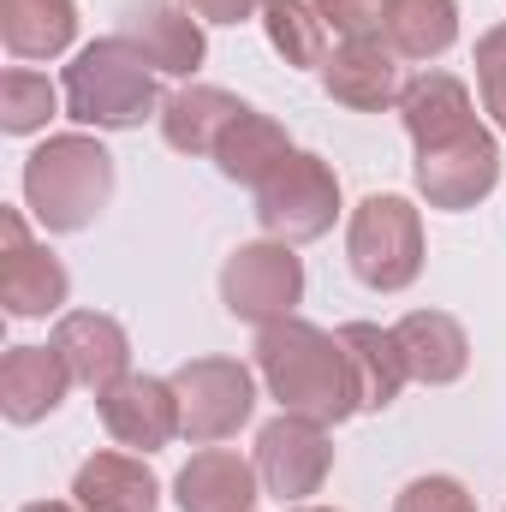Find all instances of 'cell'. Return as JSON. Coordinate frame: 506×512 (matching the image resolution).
Masks as SVG:
<instances>
[{
	"instance_id": "1",
	"label": "cell",
	"mask_w": 506,
	"mask_h": 512,
	"mask_svg": "<svg viewBox=\"0 0 506 512\" xmlns=\"http://www.w3.org/2000/svg\"><path fill=\"white\" fill-rule=\"evenodd\" d=\"M256 370H262L268 393L280 399V411H292V417L346 423L358 411V382H352V358H346L340 334H328L304 316H280L256 334Z\"/></svg>"
},
{
	"instance_id": "2",
	"label": "cell",
	"mask_w": 506,
	"mask_h": 512,
	"mask_svg": "<svg viewBox=\"0 0 506 512\" xmlns=\"http://www.w3.org/2000/svg\"><path fill=\"white\" fill-rule=\"evenodd\" d=\"M114 197V155L84 137H48L30 161H24V203L48 233H84Z\"/></svg>"
},
{
	"instance_id": "3",
	"label": "cell",
	"mask_w": 506,
	"mask_h": 512,
	"mask_svg": "<svg viewBox=\"0 0 506 512\" xmlns=\"http://www.w3.org/2000/svg\"><path fill=\"white\" fill-rule=\"evenodd\" d=\"M60 96H66V114L78 126L96 131H131L161 108L155 72L126 36H102V42L78 48V60L60 78Z\"/></svg>"
},
{
	"instance_id": "4",
	"label": "cell",
	"mask_w": 506,
	"mask_h": 512,
	"mask_svg": "<svg viewBox=\"0 0 506 512\" xmlns=\"http://www.w3.org/2000/svg\"><path fill=\"white\" fill-rule=\"evenodd\" d=\"M340 215V179L322 155L310 149H292L262 185H256V221L268 239L280 245H310L334 227Z\"/></svg>"
},
{
	"instance_id": "5",
	"label": "cell",
	"mask_w": 506,
	"mask_h": 512,
	"mask_svg": "<svg viewBox=\"0 0 506 512\" xmlns=\"http://www.w3.org/2000/svg\"><path fill=\"white\" fill-rule=\"evenodd\" d=\"M352 274L370 292H405L423 274V221L405 197H364L346 227Z\"/></svg>"
},
{
	"instance_id": "6",
	"label": "cell",
	"mask_w": 506,
	"mask_h": 512,
	"mask_svg": "<svg viewBox=\"0 0 506 512\" xmlns=\"http://www.w3.org/2000/svg\"><path fill=\"white\" fill-rule=\"evenodd\" d=\"M173 393H179V429L191 441H227L251 423L256 411V382L245 364L233 358H191L173 370Z\"/></svg>"
},
{
	"instance_id": "7",
	"label": "cell",
	"mask_w": 506,
	"mask_h": 512,
	"mask_svg": "<svg viewBox=\"0 0 506 512\" xmlns=\"http://www.w3.org/2000/svg\"><path fill=\"white\" fill-rule=\"evenodd\" d=\"M304 298V262L292 256V245L280 239H262V245H239L221 268V304L239 316V322H280L292 316V304Z\"/></svg>"
},
{
	"instance_id": "8",
	"label": "cell",
	"mask_w": 506,
	"mask_h": 512,
	"mask_svg": "<svg viewBox=\"0 0 506 512\" xmlns=\"http://www.w3.org/2000/svg\"><path fill=\"white\" fill-rule=\"evenodd\" d=\"M328 471H334L328 423L292 417V411H280L274 423H262V435H256V477H262L268 495L304 501V495H316L328 483Z\"/></svg>"
},
{
	"instance_id": "9",
	"label": "cell",
	"mask_w": 506,
	"mask_h": 512,
	"mask_svg": "<svg viewBox=\"0 0 506 512\" xmlns=\"http://www.w3.org/2000/svg\"><path fill=\"white\" fill-rule=\"evenodd\" d=\"M495 185H501V143L483 126L417 155V191L429 197V209H477Z\"/></svg>"
},
{
	"instance_id": "10",
	"label": "cell",
	"mask_w": 506,
	"mask_h": 512,
	"mask_svg": "<svg viewBox=\"0 0 506 512\" xmlns=\"http://www.w3.org/2000/svg\"><path fill=\"white\" fill-rule=\"evenodd\" d=\"M72 280L60 268V256L30 245V227L18 209L0 215V304L6 316H54L66 304Z\"/></svg>"
},
{
	"instance_id": "11",
	"label": "cell",
	"mask_w": 506,
	"mask_h": 512,
	"mask_svg": "<svg viewBox=\"0 0 506 512\" xmlns=\"http://www.w3.org/2000/svg\"><path fill=\"white\" fill-rule=\"evenodd\" d=\"M120 36L149 60V72L191 78L203 66V18L173 0H126L120 6Z\"/></svg>"
},
{
	"instance_id": "12",
	"label": "cell",
	"mask_w": 506,
	"mask_h": 512,
	"mask_svg": "<svg viewBox=\"0 0 506 512\" xmlns=\"http://www.w3.org/2000/svg\"><path fill=\"white\" fill-rule=\"evenodd\" d=\"M102 423L120 447H137V453H155L167 447L179 429V393L173 382H155V376H126L102 393Z\"/></svg>"
},
{
	"instance_id": "13",
	"label": "cell",
	"mask_w": 506,
	"mask_h": 512,
	"mask_svg": "<svg viewBox=\"0 0 506 512\" xmlns=\"http://www.w3.org/2000/svg\"><path fill=\"white\" fill-rule=\"evenodd\" d=\"M322 90L352 114H381L405 96L399 54L387 42H340V54H328L322 66Z\"/></svg>"
},
{
	"instance_id": "14",
	"label": "cell",
	"mask_w": 506,
	"mask_h": 512,
	"mask_svg": "<svg viewBox=\"0 0 506 512\" xmlns=\"http://www.w3.org/2000/svg\"><path fill=\"white\" fill-rule=\"evenodd\" d=\"M54 352L66 358L72 382L96 387V393H108L114 382H126L131 340H126V328H120L114 316H102V310H72V316H60Z\"/></svg>"
},
{
	"instance_id": "15",
	"label": "cell",
	"mask_w": 506,
	"mask_h": 512,
	"mask_svg": "<svg viewBox=\"0 0 506 512\" xmlns=\"http://www.w3.org/2000/svg\"><path fill=\"white\" fill-rule=\"evenodd\" d=\"M393 340L405 352L411 382H423V387L459 382L465 364H471V340H465V328L447 310H411V316H399L393 322Z\"/></svg>"
},
{
	"instance_id": "16",
	"label": "cell",
	"mask_w": 506,
	"mask_h": 512,
	"mask_svg": "<svg viewBox=\"0 0 506 512\" xmlns=\"http://www.w3.org/2000/svg\"><path fill=\"white\" fill-rule=\"evenodd\" d=\"M399 120L411 131L417 155H423V149H441V143H453V137H465V131H477L471 90H465L453 72H423V78H411L405 96H399Z\"/></svg>"
},
{
	"instance_id": "17",
	"label": "cell",
	"mask_w": 506,
	"mask_h": 512,
	"mask_svg": "<svg viewBox=\"0 0 506 512\" xmlns=\"http://www.w3.org/2000/svg\"><path fill=\"white\" fill-rule=\"evenodd\" d=\"M72 387V370L54 346H12L0 364V411L12 423H42L48 411H60Z\"/></svg>"
},
{
	"instance_id": "18",
	"label": "cell",
	"mask_w": 506,
	"mask_h": 512,
	"mask_svg": "<svg viewBox=\"0 0 506 512\" xmlns=\"http://www.w3.org/2000/svg\"><path fill=\"white\" fill-rule=\"evenodd\" d=\"M256 483H262V477H256L251 459H239V453H227V447H209V453H197V459L179 471L173 495H179V512H251Z\"/></svg>"
},
{
	"instance_id": "19",
	"label": "cell",
	"mask_w": 506,
	"mask_h": 512,
	"mask_svg": "<svg viewBox=\"0 0 506 512\" xmlns=\"http://www.w3.org/2000/svg\"><path fill=\"white\" fill-rule=\"evenodd\" d=\"M72 495H78V512H155L161 483L131 453H96V459L78 465Z\"/></svg>"
},
{
	"instance_id": "20",
	"label": "cell",
	"mask_w": 506,
	"mask_h": 512,
	"mask_svg": "<svg viewBox=\"0 0 506 512\" xmlns=\"http://www.w3.org/2000/svg\"><path fill=\"white\" fill-rule=\"evenodd\" d=\"M340 346L352 358V382H358V411H387L399 399V387L411 382L405 370V352L393 340V328H376V322H346L340 328Z\"/></svg>"
},
{
	"instance_id": "21",
	"label": "cell",
	"mask_w": 506,
	"mask_h": 512,
	"mask_svg": "<svg viewBox=\"0 0 506 512\" xmlns=\"http://www.w3.org/2000/svg\"><path fill=\"white\" fill-rule=\"evenodd\" d=\"M239 114H245L239 96H227V90H215V84H191V90H179V96L161 102V137H167L179 155H215L221 131L233 126Z\"/></svg>"
},
{
	"instance_id": "22",
	"label": "cell",
	"mask_w": 506,
	"mask_h": 512,
	"mask_svg": "<svg viewBox=\"0 0 506 512\" xmlns=\"http://www.w3.org/2000/svg\"><path fill=\"white\" fill-rule=\"evenodd\" d=\"M0 36L12 60H54L78 36V6L72 0H0Z\"/></svg>"
},
{
	"instance_id": "23",
	"label": "cell",
	"mask_w": 506,
	"mask_h": 512,
	"mask_svg": "<svg viewBox=\"0 0 506 512\" xmlns=\"http://www.w3.org/2000/svg\"><path fill=\"white\" fill-rule=\"evenodd\" d=\"M286 155H292L286 126L268 120V114H256V108H245L233 126L221 131V143H215V167H221L233 185H262Z\"/></svg>"
},
{
	"instance_id": "24",
	"label": "cell",
	"mask_w": 506,
	"mask_h": 512,
	"mask_svg": "<svg viewBox=\"0 0 506 512\" xmlns=\"http://www.w3.org/2000/svg\"><path fill=\"white\" fill-rule=\"evenodd\" d=\"M459 42V0H387V48L399 60H441Z\"/></svg>"
},
{
	"instance_id": "25",
	"label": "cell",
	"mask_w": 506,
	"mask_h": 512,
	"mask_svg": "<svg viewBox=\"0 0 506 512\" xmlns=\"http://www.w3.org/2000/svg\"><path fill=\"white\" fill-rule=\"evenodd\" d=\"M262 30L286 66H328V24L310 0H262Z\"/></svg>"
},
{
	"instance_id": "26",
	"label": "cell",
	"mask_w": 506,
	"mask_h": 512,
	"mask_svg": "<svg viewBox=\"0 0 506 512\" xmlns=\"http://www.w3.org/2000/svg\"><path fill=\"white\" fill-rule=\"evenodd\" d=\"M60 102H66V96H60L48 78H36V72H6V78H0V126L12 131V137L42 131L54 120Z\"/></svg>"
},
{
	"instance_id": "27",
	"label": "cell",
	"mask_w": 506,
	"mask_h": 512,
	"mask_svg": "<svg viewBox=\"0 0 506 512\" xmlns=\"http://www.w3.org/2000/svg\"><path fill=\"white\" fill-rule=\"evenodd\" d=\"M328 36L340 42H381L387 36V0H310Z\"/></svg>"
},
{
	"instance_id": "28",
	"label": "cell",
	"mask_w": 506,
	"mask_h": 512,
	"mask_svg": "<svg viewBox=\"0 0 506 512\" xmlns=\"http://www.w3.org/2000/svg\"><path fill=\"white\" fill-rule=\"evenodd\" d=\"M477 84H483V108L506 131V24L477 36Z\"/></svg>"
},
{
	"instance_id": "29",
	"label": "cell",
	"mask_w": 506,
	"mask_h": 512,
	"mask_svg": "<svg viewBox=\"0 0 506 512\" xmlns=\"http://www.w3.org/2000/svg\"><path fill=\"white\" fill-rule=\"evenodd\" d=\"M393 512H477V501H471L465 483H453V477H417V483L399 489Z\"/></svg>"
},
{
	"instance_id": "30",
	"label": "cell",
	"mask_w": 506,
	"mask_h": 512,
	"mask_svg": "<svg viewBox=\"0 0 506 512\" xmlns=\"http://www.w3.org/2000/svg\"><path fill=\"white\" fill-rule=\"evenodd\" d=\"M203 24H239V18H251L262 12V0H185Z\"/></svg>"
},
{
	"instance_id": "31",
	"label": "cell",
	"mask_w": 506,
	"mask_h": 512,
	"mask_svg": "<svg viewBox=\"0 0 506 512\" xmlns=\"http://www.w3.org/2000/svg\"><path fill=\"white\" fill-rule=\"evenodd\" d=\"M18 512H72V507H60V501H30V507H18Z\"/></svg>"
},
{
	"instance_id": "32",
	"label": "cell",
	"mask_w": 506,
	"mask_h": 512,
	"mask_svg": "<svg viewBox=\"0 0 506 512\" xmlns=\"http://www.w3.org/2000/svg\"><path fill=\"white\" fill-rule=\"evenodd\" d=\"M298 512H328V507H298Z\"/></svg>"
}]
</instances>
